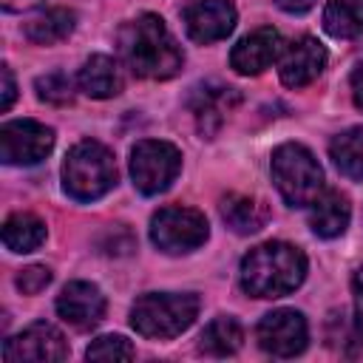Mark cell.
I'll return each mask as SVG.
<instances>
[{"label": "cell", "mask_w": 363, "mask_h": 363, "mask_svg": "<svg viewBox=\"0 0 363 363\" xmlns=\"http://www.w3.org/2000/svg\"><path fill=\"white\" fill-rule=\"evenodd\" d=\"M119 51L128 68L145 79H170L179 74L184 54L159 14H142L119 31Z\"/></svg>", "instance_id": "obj_1"}, {"label": "cell", "mask_w": 363, "mask_h": 363, "mask_svg": "<svg viewBox=\"0 0 363 363\" xmlns=\"http://www.w3.org/2000/svg\"><path fill=\"white\" fill-rule=\"evenodd\" d=\"M241 289L252 298H281L306 278V255L286 241H267L241 258Z\"/></svg>", "instance_id": "obj_2"}, {"label": "cell", "mask_w": 363, "mask_h": 363, "mask_svg": "<svg viewBox=\"0 0 363 363\" xmlns=\"http://www.w3.org/2000/svg\"><path fill=\"white\" fill-rule=\"evenodd\" d=\"M116 184V162L113 153L94 142H77L62 162V187L77 201H96Z\"/></svg>", "instance_id": "obj_3"}, {"label": "cell", "mask_w": 363, "mask_h": 363, "mask_svg": "<svg viewBox=\"0 0 363 363\" xmlns=\"http://www.w3.org/2000/svg\"><path fill=\"white\" fill-rule=\"evenodd\" d=\"M199 315V298L193 292H147L136 298L130 309V326L142 337L167 340L193 326Z\"/></svg>", "instance_id": "obj_4"}, {"label": "cell", "mask_w": 363, "mask_h": 363, "mask_svg": "<svg viewBox=\"0 0 363 363\" xmlns=\"http://www.w3.org/2000/svg\"><path fill=\"white\" fill-rule=\"evenodd\" d=\"M272 182L289 207H306L323 193V170L318 159L298 142H286L275 147Z\"/></svg>", "instance_id": "obj_5"}, {"label": "cell", "mask_w": 363, "mask_h": 363, "mask_svg": "<svg viewBox=\"0 0 363 363\" xmlns=\"http://www.w3.org/2000/svg\"><path fill=\"white\" fill-rule=\"evenodd\" d=\"M182 170V153L162 139H142L130 150V179L145 196H156L170 187Z\"/></svg>", "instance_id": "obj_6"}, {"label": "cell", "mask_w": 363, "mask_h": 363, "mask_svg": "<svg viewBox=\"0 0 363 363\" xmlns=\"http://www.w3.org/2000/svg\"><path fill=\"white\" fill-rule=\"evenodd\" d=\"M207 218L204 213L193 207H162L150 218V241L167 252V255H182L207 241Z\"/></svg>", "instance_id": "obj_7"}, {"label": "cell", "mask_w": 363, "mask_h": 363, "mask_svg": "<svg viewBox=\"0 0 363 363\" xmlns=\"http://www.w3.org/2000/svg\"><path fill=\"white\" fill-rule=\"evenodd\" d=\"M54 147V130L34 119H14L0 128V159L6 164H37Z\"/></svg>", "instance_id": "obj_8"}, {"label": "cell", "mask_w": 363, "mask_h": 363, "mask_svg": "<svg viewBox=\"0 0 363 363\" xmlns=\"http://www.w3.org/2000/svg\"><path fill=\"white\" fill-rule=\"evenodd\" d=\"M3 357L9 363H57L68 357V343L62 332L45 320L26 326L20 335L9 337L3 346Z\"/></svg>", "instance_id": "obj_9"}, {"label": "cell", "mask_w": 363, "mask_h": 363, "mask_svg": "<svg viewBox=\"0 0 363 363\" xmlns=\"http://www.w3.org/2000/svg\"><path fill=\"white\" fill-rule=\"evenodd\" d=\"M258 346L275 357H295L306 349L309 329L301 312L295 309H275L258 320L255 329Z\"/></svg>", "instance_id": "obj_10"}, {"label": "cell", "mask_w": 363, "mask_h": 363, "mask_svg": "<svg viewBox=\"0 0 363 363\" xmlns=\"http://www.w3.org/2000/svg\"><path fill=\"white\" fill-rule=\"evenodd\" d=\"M182 23L190 40L207 45L235 28V9L230 0H187L182 6Z\"/></svg>", "instance_id": "obj_11"}, {"label": "cell", "mask_w": 363, "mask_h": 363, "mask_svg": "<svg viewBox=\"0 0 363 363\" xmlns=\"http://www.w3.org/2000/svg\"><path fill=\"white\" fill-rule=\"evenodd\" d=\"M284 51V40L278 34V28L272 26H261L255 31H250L247 37H241L233 51H230V65L250 77V74H261L264 68H269Z\"/></svg>", "instance_id": "obj_12"}, {"label": "cell", "mask_w": 363, "mask_h": 363, "mask_svg": "<svg viewBox=\"0 0 363 363\" xmlns=\"http://www.w3.org/2000/svg\"><path fill=\"white\" fill-rule=\"evenodd\" d=\"M326 68V48L315 37H301L281 51L278 74L286 88H303Z\"/></svg>", "instance_id": "obj_13"}, {"label": "cell", "mask_w": 363, "mask_h": 363, "mask_svg": "<svg viewBox=\"0 0 363 363\" xmlns=\"http://www.w3.org/2000/svg\"><path fill=\"white\" fill-rule=\"evenodd\" d=\"M57 312L74 329H91L105 318V295L88 281H71L57 295Z\"/></svg>", "instance_id": "obj_14"}, {"label": "cell", "mask_w": 363, "mask_h": 363, "mask_svg": "<svg viewBox=\"0 0 363 363\" xmlns=\"http://www.w3.org/2000/svg\"><path fill=\"white\" fill-rule=\"evenodd\" d=\"M309 227L315 235L320 238H337L346 233L349 218H352V207L349 199L337 190H323L312 204H309Z\"/></svg>", "instance_id": "obj_15"}, {"label": "cell", "mask_w": 363, "mask_h": 363, "mask_svg": "<svg viewBox=\"0 0 363 363\" xmlns=\"http://www.w3.org/2000/svg\"><path fill=\"white\" fill-rule=\"evenodd\" d=\"M238 102L235 91L233 88H224V85H199L193 88V96H190V108L196 113V122H199V130L201 133H216L218 125L224 122L227 111Z\"/></svg>", "instance_id": "obj_16"}, {"label": "cell", "mask_w": 363, "mask_h": 363, "mask_svg": "<svg viewBox=\"0 0 363 363\" xmlns=\"http://www.w3.org/2000/svg\"><path fill=\"white\" fill-rule=\"evenodd\" d=\"M79 88L94 96V99H108V96H116L122 91V77H119V65L105 57V54H94L82 62L79 68V77H77Z\"/></svg>", "instance_id": "obj_17"}, {"label": "cell", "mask_w": 363, "mask_h": 363, "mask_svg": "<svg viewBox=\"0 0 363 363\" xmlns=\"http://www.w3.org/2000/svg\"><path fill=\"white\" fill-rule=\"evenodd\" d=\"M221 218L227 221V227L238 235H250L258 233L267 224V207L250 196H238L230 193L221 199Z\"/></svg>", "instance_id": "obj_18"}, {"label": "cell", "mask_w": 363, "mask_h": 363, "mask_svg": "<svg viewBox=\"0 0 363 363\" xmlns=\"http://www.w3.org/2000/svg\"><path fill=\"white\" fill-rule=\"evenodd\" d=\"M74 23H77V14L71 9H45L34 14L23 31L37 45H54L74 31Z\"/></svg>", "instance_id": "obj_19"}, {"label": "cell", "mask_w": 363, "mask_h": 363, "mask_svg": "<svg viewBox=\"0 0 363 363\" xmlns=\"http://www.w3.org/2000/svg\"><path fill=\"white\" fill-rule=\"evenodd\" d=\"M241 340H244L241 323L230 315H218L204 326V332L199 337V349L213 357H227L241 349Z\"/></svg>", "instance_id": "obj_20"}, {"label": "cell", "mask_w": 363, "mask_h": 363, "mask_svg": "<svg viewBox=\"0 0 363 363\" xmlns=\"http://www.w3.org/2000/svg\"><path fill=\"white\" fill-rule=\"evenodd\" d=\"M45 241V224L31 213H14L3 224V244L11 252H31Z\"/></svg>", "instance_id": "obj_21"}, {"label": "cell", "mask_w": 363, "mask_h": 363, "mask_svg": "<svg viewBox=\"0 0 363 363\" xmlns=\"http://www.w3.org/2000/svg\"><path fill=\"white\" fill-rule=\"evenodd\" d=\"M323 28L337 40H352L363 31V0H329L323 9Z\"/></svg>", "instance_id": "obj_22"}, {"label": "cell", "mask_w": 363, "mask_h": 363, "mask_svg": "<svg viewBox=\"0 0 363 363\" xmlns=\"http://www.w3.org/2000/svg\"><path fill=\"white\" fill-rule=\"evenodd\" d=\"M335 167L349 179H363V128H349L337 133L329 145Z\"/></svg>", "instance_id": "obj_23"}, {"label": "cell", "mask_w": 363, "mask_h": 363, "mask_svg": "<svg viewBox=\"0 0 363 363\" xmlns=\"http://www.w3.org/2000/svg\"><path fill=\"white\" fill-rule=\"evenodd\" d=\"M34 88H37V96L48 105H65L74 99V82L65 71H51V74L37 77Z\"/></svg>", "instance_id": "obj_24"}, {"label": "cell", "mask_w": 363, "mask_h": 363, "mask_svg": "<svg viewBox=\"0 0 363 363\" xmlns=\"http://www.w3.org/2000/svg\"><path fill=\"white\" fill-rule=\"evenodd\" d=\"M85 357L88 360H130L133 346L122 335H102L88 346Z\"/></svg>", "instance_id": "obj_25"}, {"label": "cell", "mask_w": 363, "mask_h": 363, "mask_svg": "<svg viewBox=\"0 0 363 363\" xmlns=\"http://www.w3.org/2000/svg\"><path fill=\"white\" fill-rule=\"evenodd\" d=\"M48 284H51V269H48V267H40V264L26 267V269H20V275H17V286H20L23 295H37V292H43Z\"/></svg>", "instance_id": "obj_26"}, {"label": "cell", "mask_w": 363, "mask_h": 363, "mask_svg": "<svg viewBox=\"0 0 363 363\" xmlns=\"http://www.w3.org/2000/svg\"><path fill=\"white\" fill-rule=\"evenodd\" d=\"M0 79H3V96H0V111H9L11 102H14V94H17V85H14V77H11V68L3 65L0 68Z\"/></svg>", "instance_id": "obj_27"}, {"label": "cell", "mask_w": 363, "mask_h": 363, "mask_svg": "<svg viewBox=\"0 0 363 363\" xmlns=\"http://www.w3.org/2000/svg\"><path fill=\"white\" fill-rule=\"evenodd\" d=\"M352 96H354V105L363 111V62L352 74Z\"/></svg>", "instance_id": "obj_28"}, {"label": "cell", "mask_w": 363, "mask_h": 363, "mask_svg": "<svg viewBox=\"0 0 363 363\" xmlns=\"http://www.w3.org/2000/svg\"><path fill=\"white\" fill-rule=\"evenodd\" d=\"M275 3L289 14H303V11H309L315 6V0H275Z\"/></svg>", "instance_id": "obj_29"}, {"label": "cell", "mask_w": 363, "mask_h": 363, "mask_svg": "<svg viewBox=\"0 0 363 363\" xmlns=\"http://www.w3.org/2000/svg\"><path fill=\"white\" fill-rule=\"evenodd\" d=\"M43 0H0V6L6 9V11H28V9H34V6H40Z\"/></svg>", "instance_id": "obj_30"}, {"label": "cell", "mask_w": 363, "mask_h": 363, "mask_svg": "<svg viewBox=\"0 0 363 363\" xmlns=\"http://www.w3.org/2000/svg\"><path fill=\"white\" fill-rule=\"evenodd\" d=\"M352 289H354V295L363 301V267L354 269V275H352Z\"/></svg>", "instance_id": "obj_31"}]
</instances>
